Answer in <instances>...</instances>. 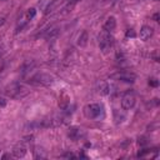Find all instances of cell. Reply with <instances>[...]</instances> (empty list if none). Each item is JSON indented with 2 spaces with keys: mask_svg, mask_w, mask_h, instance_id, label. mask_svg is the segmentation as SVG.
Segmentation results:
<instances>
[{
  "mask_svg": "<svg viewBox=\"0 0 160 160\" xmlns=\"http://www.w3.org/2000/svg\"><path fill=\"white\" fill-rule=\"evenodd\" d=\"M86 44H88V31L84 30V31L80 34L79 39H78V45H79V46H85Z\"/></svg>",
  "mask_w": 160,
  "mask_h": 160,
  "instance_id": "cell-11",
  "label": "cell"
},
{
  "mask_svg": "<svg viewBox=\"0 0 160 160\" xmlns=\"http://www.w3.org/2000/svg\"><path fill=\"white\" fill-rule=\"evenodd\" d=\"M115 26H116V20H115V18H114V16H109V18L106 19L105 24H104V30L111 32V31L115 29Z\"/></svg>",
  "mask_w": 160,
  "mask_h": 160,
  "instance_id": "cell-9",
  "label": "cell"
},
{
  "mask_svg": "<svg viewBox=\"0 0 160 160\" xmlns=\"http://www.w3.org/2000/svg\"><path fill=\"white\" fill-rule=\"evenodd\" d=\"M111 79L119 80V81H124V82H134L136 76L132 72H128V71H119L111 75Z\"/></svg>",
  "mask_w": 160,
  "mask_h": 160,
  "instance_id": "cell-5",
  "label": "cell"
},
{
  "mask_svg": "<svg viewBox=\"0 0 160 160\" xmlns=\"http://www.w3.org/2000/svg\"><path fill=\"white\" fill-rule=\"evenodd\" d=\"M152 19L155 20V21H159V14L156 12V14H154V16H152Z\"/></svg>",
  "mask_w": 160,
  "mask_h": 160,
  "instance_id": "cell-20",
  "label": "cell"
},
{
  "mask_svg": "<svg viewBox=\"0 0 160 160\" xmlns=\"http://www.w3.org/2000/svg\"><path fill=\"white\" fill-rule=\"evenodd\" d=\"M26 89L20 84H11L5 89V94L10 98H22L26 95Z\"/></svg>",
  "mask_w": 160,
  "mask_h": 160,
  "instance_id": "cell-3",
  "label": "cell"
},
{
  "mask_svg": "<svg viewBox=\"0 0 160 160\" xmlns=\"http://www.w3.org/2000/svg\"><path fill=\"white\" fill-rule=\"evenodd\" d=\"M69 136H70L72 140H78V139L81 136V130L78 129V128H71L70 131H69Z\"/></svg>",
  "mask_w": 160,
  "mask_h": 160,
  "instance_id": "cell-12",
  "label": "cell"
},
{
  "mask_svg": "<svg viewBox=\"0 0 160 160\" xmlns=\"http://www.w3.org/2000/svg\"><path fill=\"white\" fill-rule=\"evenodd\" d=\"M54 81V78L46 72H38L29 79V84L34 86H48Z\"/></svg>",
  "mask_w": 160,
  "mask_h": 160,
  "instance_id": "cell-1",
  "label": "cell"
},
{
  "mask_svg": "<svg viewBox=\"0 0 160 160\" xmlns=\"http://www.w3.org/2000/svg\"><path fill=\"white\" fill-rule=\"evenodd\" d=\"M99 92L101 95H108L110 92V86L106 82H100V85H99Z\"/></svg>",
  "mask_w": 160,
  "mask_h": 160,
  "instance_id": "cell-13",
  "label": "cell"
},
{
  "mask_svg": "<svg viewBox=\"0 0 160 160\" xmlns=\"http://www.w3.org/2000/svg\"><path fill=\"white\" fill-rule=\"evenodd\" d=\"M84 112L89 119H99L102 116L104 110L100 104H89L84 108Z\"/></svg>",
  "mask_w": 160,
  "mask_h": 160,
  "instance_id": "cell-2",
  "label": "cell"
},
{
  "mask_svg": "<svg viewBox=\"0 0 160 160\" xmlns=\"http://www.w3.org/2000/svg\"><path fill=\"white\" fill-rule=\"evenodd\" d=\"M35 14H36V10H35L34 8L29 9V10L26 11V14H25V18H26V20H28V21H29V20H31V19L35 16Z\"/></svg>",
  "mask_w": 160,
  "mask_h": 160,
  "instance_id": "cell-15",
  "label": "cell"
},
{
  "mask_svg": "<svg viewBox=\"0 0 160 160\" xmlns=\"http://www.w3.org/2000/svg\"><path fill=\"white\" fill-rule=\"evenodd\" d=\"M6 105V100H4L2 98H0V106H5Z\"/></svg>",
  "mask_w": 160,
  "mask_h": 160,
  "instance_id": "cell-19",
  "label": "cell"
},
{
  "mask_svg": "<svg viewBox=\"0 0 160 160\" xmlns=\"http://www.w3.org/2000/svg\"><path fill=\"white\" fill-rule=\"evenodd\" d=\"M158 80L156 79H150L149 80V85H151V86H158Z\"/></svg>",
  "mask_w": 160,
  "mask_h": 160,
  "instance_id": "cell-17",
  "label": "cell"
},
{
  "mask_svg": "<svg viewBox=\"0 0 160 160\" xmlns=\"http://www.w3.org/2000/svg\"><path fill=\"white\" fill-rule=\"evenodd\" d=\"M79 1H80V0H68V5H66V10H69V9L71 10V9H72V8H74V6H75V5H76V4L79 2Z\"/></svg>",
  "mask_w": 160,
  "mask_h": 160,
  "instance_id": "cell-16",
  "label": "cell"
},
{
  "mask_svg": "<svg viewBox=\"0 0 160 160\" xmlns=\"http://www.w3.org/2000/svg\"><path fill=\"white\" fill-rule=\"evenodd\" d=\"M126 36H128V38H129V36H131V38H134V36H135V32H134V31H132L131 29H129V30L126 31Z\"/></svg>",
  "mask_w": 160,
  "mask_h": 160,
  "instance_id": "cell-18",
  "label": "cell"
},
{
  "mask_svg": "<svg viewBox=\"0 0 160 160\" xmlns=\"http://www.w3.org/2000/svg\"><path fill=\"white\" fill-rule=\"evenodd\" d=\"M59 30H60V28H59L58 25H51V26L46 30V32L44 34V38H45V39H52L54 36H56V35L59 34Z\"/></svg>",
  "mask_w": 160,
  "mask_h": 160,
  "instance_id": "cell-10",
  "label": "cell"
},
{
  "mask_svg": "<svg viewBox=\"0 0 160 160\" xmlns=\"http://www.w3.org/2000/svg\"><path fill=\"white\" fill-rule=\"evenodd\" d=\"M134 105H135V96H134V94H130V92L125 94L122 96V99H121V106H122V109L130 110V109L134 108Z\"/></svg>",
  "mask_w": 160,
  "mask_h": 160,
  "instance_id": "cell-6",
  "label": "cell"
},
{
  "mask_svg": "<svg viewBox=\"0 0 160 160\" xmlns=\"http://www.w3.org/2000/svg\"><path fill=\"white\" fill-rule=\"evenodd\" d=\"M34 65H35V62H34L32 60H30V61H26V62L22 65V68H21V71H22V74H26L28 71H30V70L34 68Z\"/></svg>",
  "mask_w": 160,
  "mask_h": 160,
  "instance_id": "cell-14",
  "label": "cell"
},
{
  "mask_svg": "<svg viewBox=\"0 0 160 160\" xmlns=\"http://www.w3.org/2000/svg\"><path fill=\"white\" fill-rule=\"evenodd\" d=\"M11 154H12V156L16 158V159L24 158V156L26 155V148H25V145H24V144H18V145H15V146L12 148V150H11Z\"/></svg>",
  "mask_w": 160,
  "mask_h": 160,
  "instance_id": "cell-7",
  "label": "cell"
},
{
  "mask_svg": "<svg viewBox=\"0 0 160 160\" xmlns=\"http://www.w3.org/2000/svg\"><path fill=\"white\" fill-rule=\"evenodd\" d=\"M154 34V29L151 26H148V25H144L141 29H140V39L146 41L149 40Z\"/></svg>",
  "mask_w": 160,
  "mask_h": 160,
  "instance_id": "cell-8",
  "label": "cell"
},
{
  "mask_svg": "<svg viewBox=\"0 0 160 160\" xmlns=\"http://www.w3.org/2000/svg\"><path fill=\"white\" fill-rule=\"evenodd\" d=\"M99 46L102 50V52H108L112 46V36L109 31H102L99 35Z\"/></svg>",
  "mask_w": 160,
  "mask_h": 160,
  "instance_id": "cell-4",
  "label": "cell"
}]
</instances>
